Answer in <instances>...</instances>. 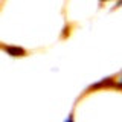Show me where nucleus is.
Segmentation results:
<instances>
[{
    "instance_id": "nucleus-3",
    "label": "nucleus",
    "mask_w": 122,
    "mask_h": 122,
    "mask_svg": "<svg viewBox=\"0 0 122 122\" xmlns=\"http://www.w3.org/2000/svg\"><path fill=\"white\" fill-rule=\"evenodd\" d=\"M116 86H117V87H121V89H122V79H121V82H117V84H116Z\"/></svg>"
},
{
    "instance_id": "nucleus-2",
    "label": "nucleus",
    "mask_w": 122,
    "mask_h": 122,
    "mask_svg": "<svg viewBox=\"0 0 122 122\" xmlns=\"http://www.w3.org/2000/svg\"><path fill=\"white\" fill-rule=\"evenodd\" d=\"M66 122H73V116H69L66 119Z\"/></svg>"
},
{
    "instance_id": "nucleus-1",
    "label": "nucleus",
    "mask_w": 122,
    "mask_h": 122,
    "mask_svg": "<svg viewBox=\"0 0 122 122\" xmlns=\"http://www.w3.org/2000/svg\"><path fill=\"white\" fill-rule=\"evenodd\" d=\"M6 51L9 53H12V55H23V53H25V51L20 49V47H6Z\"/></svg>"
}]
</instances>
